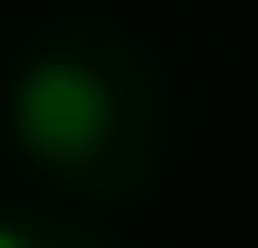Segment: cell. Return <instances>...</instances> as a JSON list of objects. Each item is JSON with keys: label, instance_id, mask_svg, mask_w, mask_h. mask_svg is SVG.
Wrapping results in <instances>:
<instances>
[{"label": "cell", "instance_id": "obj_1", "mask_svg": "<svg viewBox=\"0 0 258 248\" xmlns=\"http://www.w3.org/2000/svg\"><path fill=\"white\" fill-rule=\"evenodd\" d=\"M20 129H30L40 149H80L99 129V99H90V80L80 70H40L30 90H20Z\"/></svg>", "mask_w": 258, "mask_h": 248}, {"label": "cell", "instance_id": "obj_2", "mask_svg": "<svg viewBox=\"0 0 258 248\" xmlns=\"http://www.w3.org/2000/svg\"><path fill=\"white\" fill-rule=\"evenodd\" d=\"M0 248H30V238H20V228H0Z\"/></svg>", "mask_w": 258, "mask_h": 248}]
</instances>
